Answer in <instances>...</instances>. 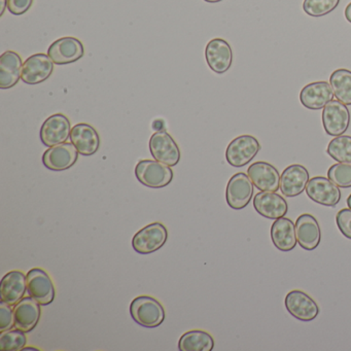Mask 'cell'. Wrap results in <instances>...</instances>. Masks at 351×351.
Listing matches in <instances>:
<instances>
[{"instance_id": "14", "label": "cell", "mask_w": 351, "mask_h": 351, "mask_svg": "<svg viewBox=\"0 0 351 351\" xmlns=\"http://www.w3.org/2000/svg\"><path fill=\"white\" fill-rule=\"evenodd\" d=\"M79 152L73 143H64L49 147L43 156L45 167L53 171H63L75 165Z\"/></svg>"}, {"instance_id": "29", "label": "cell", "mask_w": 351, "mask_h": 351, "mask_svg": "<svg viewBox=\"0 0 351 351\" xmlns=\"http://www.w3.org/2000/svg\"><path fill=\"white\" fill-rule=\"evenodd\" d=\"M25 332L18 330H9L0 334V350L19 351L26 345Z\"/></svg>"}, {"instance_id": "18", "label": "cell", "mask_w": 351, "mask_h": 351, "mask_svg": "<svg viewBox=\"0 0 351 351\" xmlns=\"http://www.w3.org/2000/svg\"><path fill=\"white\" fill-rule=\"evenodd\" d=\"M254 207L256 213L269 219L285 217L289 211L287 200L275 192H262L254 196Z\"/></svg>"}, {"instance_id": "32", "label": "cell", "mask_w": 351, "mask_h": 351, "mask_svg": "<svg viewBox=\"0 0 351 351\" xmlns=\"http://www.w3.org/2000/svg\"><path fill=\"white\" fill-rule=\"evenodd\" d=\"M15 326V317H14V309L11 305L0 301V330H12Z\"/></svg>"}, {"instance_id": "2", "label": "cell", "mask_w": 351, "mask_h": 351, "mask_svg": "<svg viewBox=\"0 0 351 351\" xmlns=\"http://www.w3.org/2000/svg\"><path fill=\"white\" fill-rule=\"evenodd\" d=\"M135 176L143 186L161 189L173 180V171L170 166L153 160H141L135 167Z\"/></svg>"}, {"instance_id": "37", "label": "cell", "mask_w": 351, "mask_h": 351, "mask_svg": "<svg viewBox=\"0 0 351 351\" xmlns=\"http://www.w3.org/2000/svg\"><path fill=\"white\" fill-rule=\"evenodd\" d=\"M22 350H34V351H40V349L34 348V347H24Z\"/></svg>"}, {"instance_id": "33", "label": "cell", "mask_w": 351, "mask_h": 351, "mask_svg": "<svg viewBox=\"0 0 351 351\" xmlns=\"http://www.w3.org/2000/svg\"><path fill=\"white\" fill-rule=\"evenodd\" d=\"M336 223L341 233L351 240V209H341L336 215Z\"/></svg>"}, {"instance_id": "36", "label": "cell", "mask_w": 351, "mask_h": 351, "mask_svg": "<svg viewBox=\"0 0 351 351\" xmlns=\"http://www.w3.org/2000/svg\"><path fill=\"white\" fill-rule=\"evenodd\" d=\"M345 18H346L347 21L351 23V3L345 9Z\"/></svg>"}, {"instance_id": "11", "label": "cell", "mask_w": 351, "mask_h": 351, "mask_svg": "<svg viewBox=\"0 0 351 351\" xmlns=\"http://www.w3.org/2000/svg\"><path fill=\"white\" fill-rule=\"evenodd\" d=\"M71 122L66 116L53 114L45 121L40 128V141L48 147L66 143L71 137Z\"/></svg>"}, {"instance_id": "3", "label": "cell", "mask_w": 351, "mask_h": 351, "mask_svg": "<svg viewBox=\"0 0 351 351\" xmlns=\"http://www.w3.org/2000/svg\"><path fill=\"white\" fill-rule=\"evenodd\" d=\"M260 151L261 145L256 137L252 135H241L236 137L228 145L226 159L233 167H244L254 159Z\"/></svg>"}, {"instance_id": "13", "label": "cell", "mask_w": 351, "mask_h": 351, "mask_svg": "<svg viewBox=\"0 0 351 351\" xmlns=\"http://www.w3.org/2000/svg\"><path fill=\"white\" fill-rule=\"evenodd\" d=\"M85 49L81 40L71 36L59 38L51 45L48 55L57 65L71 64L84 56Z\"/></svg>"}, {"instance_id": "30", "label": "cell", "mask_w": 351, "mask_h": 351, "mask_svg": "<svg viewBox=\"0 0 351 351\" xmlns=\"http://www.w3.org/2000/svg\"><path fill=\"white\" fill-rule=\"evenodd\" d=\"M339 3L340 0H304L303 10L311 17H322L332 13Z\"/></svg>"}, {"instance_id": "21", "label": "cell", "mask_w": 351, "mask_h": 351, "mask_svg": "<svg viewBox=\"0 0 351 351\" xmlns=\"http://www.w3.org/2000/svg\"><path fill=\"white\" fill-rule=\"evenodd\" d=\"M15 328L24 332H29L36 328L40 317V304L34 298H23L14 306Z\"/></svg>"}, {"instance_id": "39", "label": "cell", "mask_w": 351, "mask_h": 351, "mask_svg": "<svg viewBox=\"0 0 351 351\" xmlns=\"http://www.w3.org/2000/svg\"><path fill=\"white\" fill-rule=\"evenodd\" d=\"M347 205H348L349 208L351 209V194L349 195L348 198H347Z\"/></svg>"}, {"instance_id": "5", "label": "cell", "mask_w": 351, "mask_h": 351, "mask_svg": "<svg viewBox=\"0 0 351 351\" xmlns=\"http://www.w3.org/2000/svg\"><path fill=\"white\" fill-rule=\"evenodd\" d=\"M254 196V184L248 174L238 172L230 178L226 189V200L232 209L245 208Z\"/></svg>"}, {"instance_id": "4", "label": "cell", "mask_w": 351, "mask_h": 351, "mask_svg": "<svg viewBox=\"0 0 351 351\" xmlns=\"http://www.w3.org/2000/svg\"><path fill=\"white\" fill-rule=\"evenodd\" d=\"M168 232L161 223H153L135 234L132 247L141 254H149L163 247L167 241Z\"/></svg>"}, {"instance_id": "19", "label": "cell", "mask_w": 351, "mask_h": 351, "mask_svg": "<svg viewBox=\"0 0 351 351\" xmlns=\"http://www.w3.org/2000/svg\"><path fill=\"white\" fill-rule=\"evenodd\" d=\"M295 225L300 246L305 250H315L322 240V231L317 219L309 213H304L298 217Z\"/></svg>"}, {"instance_id": "35", "label": "cell", "mask_w": 351, "mask_h": 351, "mask_svg": "<svg viewBox=\"0 0 351 351\" xmlns=\"http://www.w3.org/2000/svg\"><path fill=\"white\" fill-rule=\"evenodd\" d=\"M8 8V0H0V16H3Z\"/></svg>"}, {"instance_id": "12", "label": "cell", "mask_w": 351, "mask_h": 351, "mask_svg": "<svg viewBox=\"0 0 351 351\" xmlns=\"http://www.w3.org/2000/svg\"><path fill=\"white\" fill-rule=\"evenodd\" d=\"M53 71L54 62L49 55H32L23 63L21 80L27 85H38L46 82L52 75Z\"/></svg>"}, {"instance_id": "10", "label": "cell", "mask_w": 351, "mask_h": 351, "mask_svg": "<svg viewBox=\"0 0 351 351\" xmlns=\"http://www.w3.org/2000/svg\"><path fill=\"white\" fill-rule=\"evenodd\" d=\"M27 293L42 306H48L54 301L55 287L46 271L34 268L27 273Z\"/></svg>"}, {"instance_id": "22", "label": "cell", "mask_w": 351, "mask_h": 351, "mask_svg": "<svg viewBox=\"0 0 351 351\" xmlns=\"http://www.w3.org/2000/svg\"><path fill=\"white\" fill-rule=\"evenodd\" d=\"M1 301L15 306L27 291V277L21 271H11L3 276L0 285Z\"/></svg>"}, {"instance_id": "28", "label": "cell", "mask_w": 351, "mask_h": 351, "mask_svg": "<svg viewBox=\"0 0 351 351\" xmlns=\"http://www.w3.org/2000/svg\"><path fill=\"white\" fill-rule=\"evenodd\" d=\"M326 153L339 163L351 164V136L340 135L330 141Z\"/></svg>"}, {"instance_id": "17", "label": "cell", "mask_w": 351, "mask_h": 351, "mask_svg": "<svg viewBox=\"0 0 351 351\" xmlns=\"http://www.w3.org/2000/svg\"><path fill=\"white\" fill-rule=\"evenodd\" d=\"M309 172L300 164H293L283 170L280 176V191L285 197L293 198L306 190Z\"/></svg>"}, {"instance_id": "7", "label": "cell", "mask_w": 351, "mask_h": 351, "mask_svg": "<svg viewBox=\"0 0 351 351\" xmlns=\"http://www.w3.org/2000/svg\"><path fill=\"white\" fill-rule=\"evenodd\" d=\"M322 124L330 136H340L348 130L350 125V112L339 100L328 102L322 110Z\"/></svg>"}, {"instance_id": "24", "label": "cell", "mask_w": 351, "mask_h": 351, "mask_svg": "<svg viewBox=\"0 0 351 351\" xmlns=\"http://www.w3.org/2000/svg\"><path fill=\"white\" fill-rule=\"evenodd\" d=\"M271 239L277 250L281 252H291L297 245L295 225L287 217L275 219L271 227Z\"/></svg>"}, {"instance_id": "34", "label": "cell", "mask_w": 351, "mask_h": 351, "mask_svg": "<svg viewBox=\"0 0 351 351\" xmlns=\"http://www.w3.org/2000/svg\"><path fill=\"white\" fill-rule=\"evenodd\" d=\"M34 0H8V10L15 16H21L29 11Z\"/></svg>"}, {"instance_id": "16", "label": "cell", "mask_w": 351, "mask_h": 351, "mask_svg": "<svg viewBox=\"0 0 351 351\" xmlns=\"http://www.w3.org/2000/svg\"><path fill=\"white\" fill-rule=\"evenodd\" d=\"M247 174L254 186L262 192H277L280 189V174L270 163L256 162L248 167Z\"/></svg>"}, {"instance_id": "6", "label": "cell", "mask_w": 351, "mask_h": 351, "mask_svg": "<svg viewBox=\"0 0 351 351\" xmlns=\"http://www.w3.org/2000/svg\"><path fill=\"white\" fill-rule=\"evenodd\" d=\"M149 151L156 161L173 167L180 160L178 143L165 130L156 131L149 139Z\"/></svg>"}, {"instance_id": "1", "label": "cell", "mask_w": 351, "mask_h": 351, "mask_svg": "<svg viewBox=\"0 0 351 351\" xmlns=\"http://www.w3.org/2000/svg\"><path fill=\"white\" fill-rule=\"evenodd\" d=\"M130 314L136 324L145 328H157L165 319V310L159 301L149 295L135 298L130 305Z\"/></svg>"}, {"instance_id": "8", "label": "cell", "mask_w": 351, "mask_h": 351, "mask_svg": "<svg viewBox=\"0 0 351 351\" xmlns=\"http://www.w3.org/2000/svg\"><path fill=\"white\" fill-rule=\"evenodd\" d=\"M305 191L312 201L324 206H337L342 196L339 186L324 176H315L309 180Z\"/></svg>"}, {"instance_id": "15", "label": "cell", "mask_w": 351, "mask_h": 351, "mask_svg": "<svg viewBox=\"0 0 351 351\" xmlns=\"http://www.w3.org/2000/svg\"><path fill=\"white\" fill-rule=\"evenodd\" d=\"M205 58L211 71L219 75L227 73L233 63L231 46L223 38L211 40L205 49Z\"/></svg>"}, {"instance_id": "27", "label": "cell", "mask_w": 351, "mask_h": 351, "mask_svg": "<svg viewBox=\"0 0 351 351\" xmlns=\"http://www.w3.org/2000/svg\"><path fill=\"white\" fill-rule=\"evenodd\" d=\"M330 84L337 100L345 106H351V71L337 69L330 75Z\"/></svg>"}, {"instance_id": "26", "label": "cell", "mask_w": 351, "mask_h": 351, "mask_svg": "<svg viewBox=\"0 0 351 351\" xmlns=\"http://www.w3.org/2000/svg\"><path fill=\"white\" fill-rule=\"evenodd\" d=\"M215 347L213 336L204 330H194L182 335L178 341L180 351H211Z\"/></svg>"}, {"instance_id": "31", "label": "cell", "mask_w": 351, "mask_h": 351, "mask_svg": "<svg viewBox=\"0 0 351 351\" xmlns=\"http://www.w3.org/2000/svg\"><path fill=\"white\" fill-rule=\"evenodd\" d=\"M328 178L339 188H351V164L338 163L330 166Z\"/></svg>"}, {"instance_id": "25", "label": "cell", "mask_w": 351, "mask_h": 351, "mask_svg": "<svg viewBox=\"0 0 351 351\" xmlns=\"http://www.w3.org/2000/svg\"><path fill=\"white\" fill-rule=\"evenodd\" d=\"M23 63L21 57L14 52L7 51L0 57V89L5 90L17 85L21 79Z\"/></svg>"}, {"instance_id": "38", "label": "cell", "mask_w": 351, "mask_h": 351, "mask_svg": "<svg viewBox=\"0 0 351 351\" xmlns=\"http://www.w3.org/2000/svg\"><path fill=\"white\" fill-rule=\"evenodd\" d=\"M204 1H206V3H221V1H223V0H204Z\"/></svg>"}, {"instance_id": "20", "label": "cell", "mask_w": 351, "mask_h": 351, "mask_svg": "<svg viewBox=\"0 0 351 351\" xmlns=\"http://www.w3.org/2000/svg\"><path fill=\"white\" fill-rule=\"evenodd\" d=\"M334 97L332 86L326 82H314L308 84L300 93V101L308 110H318L324 108Z\"/></svg>"}, {"instance_id": "23", "label": "cell", "mask_w": 351, "mask_h": 351, "mask_svg": "<svg viewBox=\"0 0 351 351\" xmlns=\"http://www.w3.org/2000/svg\"><path fill=\"white\" fill-rule=\"evenodd\" d=\"M71 141L77 152L86 157L94 155L99 149V134L91 125L85 123L75 125L71 129Z\"/></svg>"}, {"instance_id": "9", "label": "cell", "mask_w": 351, "mask_h": 351, "mask_svg": "<svg viewBox=\"0 0 351 351\" xmlns=\"http://www.w3.org/2000/svg\"><path fill=\"white\" fill-rule=\"evenodd\" d=\"M287 311L301 322H312L319 314V306L305 291L295 289L289 291L285 299Z\"/></svg>"}]
</instances>
